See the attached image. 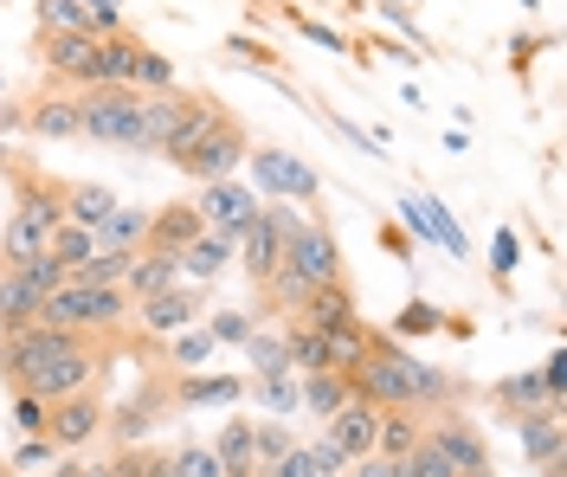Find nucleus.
I'll return each mask as SVG.
<instances>
[{
	"mask_svg": "<svg viewBox=\"0 0 567 477\" xmlns=\"http://www.w3.org/2000/svg\"><path fill=\"white\" fill-rule=\"evenodd\" d=\"M246 175H251V194L258 200H290V207H322V175L290 155V148H258L251 143L246 155Z\"/></svg>",
	"mask_w": 567,
	"mask_h": 477,
	"instance_id": "obj_7",
	"label": "nucleus"
},
{
	"mask_svg": "<svg viewBox=\"0 0 567 477\" xmlns=\"http://www.w3.org/2000/svg\"><path fill=\"white\" fill-rule=\"evenodd\" d=\"M200 226L207 220H200L194 200H162V207H148V239H142V246H155V252H181Z\"/></svg>",
	"mask_w": 567,
	"mask_h": 477,
	"instance_id": "obj_22",
	"label": "nucleus"
},
{
	"mask_svg": "<svg viewBox=\"0 0 567 477\" xmlns=\"http://www.w3.org/2000/svg\"><path fill=\"white\" fill-rule=\"evenodd\" d=\"M181 104H187V84H168V91H142V136H136V155H155V143H162V129L181 116Z\"/></svg>",
	"mask_w": 567,
	"mask_h": 477,
	"instance_id": "obj_27",
	"label": "nucleus"
},
{
	"mask_svg": "<svg viewBox=\"0 0 567 477\" xmlns=\"http://www.w3.org/2000/svg\"><path fill=\"white\" fill-rule=\"evenodd\" d=\"M130 317H136V303H130V291H123V284H59V291L39 297V323H45V330L123 342Z\"/></svg>",
	"mask_w": 567,
	"mask_h": 477,
	"instance_id": "obj_4",
	"label": "nucleus"
},
{
	"mask_svg": "<svg viewBox=\"0 0 567 477\" xmlns=\"http://www.w3.org/2000/svg\"><path fill=\"white\" fill-rule=\"evenodd\" d=\"M349 394L368 406H413V413H439V406H458L471 387L445 367L420 362L406 342H393L388 330H368V355L349 367Z\"/></svg>",
	"mask_w": 567,
	"mask_h": 477,
	"instance_id": "obj_2",
	"label": "nucleus"
},
{
	"mask_svg": "<svg viewBox=\"0 0 567 477\" xmlns=\"http://www.w3.org/2000/svg\"><path fill=\"white\" fill-rule=\"evenodd\" d=\"M104 335H71V330H45V323H27V330L0 335V381L7 387H27L39 401H59V394H78L91 387L110 367Z\"/></svg>",
	"mask_w": 567,
	"mask_h": 477,
	"instance_id": "obj_1",
	"label": "nucleus"
},
{
	"mask_svg": "<svg viewBox=\"0 0 567 477\" xmlns=\"http://www.w3.org/2000/svg\"><path fill=\"white\" fill-rule=\"evenodd\" d=\"M349 477H400V465L393 458H381V452H368V458H354Z\"/></svg>",
	"mask_w": 567,
	"mask_h": 477,
	"instance_id": "obj_55",
	"label": "nucleus"
},
{
	"mask_svg": "<svg viewBox=\"0 0 567 477\" xmlns=\"http://www.w3.org/2000/svg\"><path fill=\"white\" fill-rule=\"evenodd\" d=\"M246 401H258V413H271V419H290V413H297V374L246 381Z\"/></svg>",
	"mask_w": 567,
	"mask_h": 477,
	"instance_id": "obj_35",
	"label": "nucleus"
},
{
	"mask_svg": "<svg viewBox=\"0 0 567 477\" xmlns=\"http://www.w3.org/2000/svg\"><path fill=\"white\" fill-rule=\"evenodd\" d=\"M78 477H116V465L110 458H78Z\"/></svg>",
	"mask_w": 567,
	"mask_h": 477,
	"instance_id": "obj_59",
	"label": "nucleus"
},
{
	"mask_svg": "<svg viewBox=\"0 0 567 477\" xmlns=\"http://www.w3.org/2000/svg\"><path fill=\"white\" fill-rule=\"evenodd\" d=\"M491 401L503 406V413H529V406H555L548 401V387H542V374H503L491 387Z\"/></svg>",
	"mask_w": 567,
	"mask_h": 477,
	"instance_id": "obj_34",
	"label": "nucleus"
},
{
	"mask_svg": "<svg viewBox=\"0 0 567 477\" xmlns=\"http://www.w3.org/2000/svg\"><path fill=\"white\" fill-rule=\"evenodd\" d=\"M374 433H381V406H368V401H342L336 406V413H329V419H322V439L336 445V452H342V458H368V452H374Z\"/></svg>",
	"mask_w": 567,
	"mask_h": 477,
	"instance_id": "obj_16",
	"label": "nucleus"
},
{
	"mask_svg": "<svg viewBox=\"0 0 567 477\" xmlns=\"http://www.w3.org/2000/svg\"><path fill=\"white\" fill-rule=\"evenodd\" d=\"M104 387L91 381V387H78V394H59L52 413H45V439L59 445V452H84V445L104 433Z\"/></svg>",
	"mask_w": 567,
	"mask_h": 477,
	"instance_id": "obj_10",
	"label": "nucleus"
},
{
	"mask_svg": "<svg viewBox=\"0 0 567 477\" xmlns=\"http://www.w3.org/2000/svg\"><path fill=\"white\" fill-rule=\"evenodd\" d=\"M523 7H535V0H523Z\"/></svg>",
	"mask_w": 567,
	"mask_h": 477,
	"instance_id": "obj_63",
	"label": "nucleus"
},
{
	"mask_svg": "<svg viewBox=\"0 0 567 477\" xmlns=\"http://www.w3.org/2000/svg\"><path fill=\"white\" fill-rule=\"evenodd\" d=\"M27 136H39V143L78 136V91H65V84L33 91V97H27Z\"/></svg>",
	"mask_w": 567,
	"mask_h": 477,
	"instance_id": "obj_18",
	"label": "nucleus"
},
{
	"mask_svg": "<svg viewBox=\"0 0 567 477\" xmlns=\"http://www.w3.org/2000/svg\"><path fill=\"white\" fill-rule=\"evenodd\" d=\"M194 207H200V220H207V226L233 232V239H246L251 214H258V194H251V187H239L233 175H226V182H200Z\"/></svg>",
	"mask_w": 567,
	"mask_h": 477,
	"instance_id": "obj_15",
	"label": "nucleus"
},
{
	"mask_svg": "<svg viewBox=\"0 0 567 477\" xmlns=\"http://www.w3.org/2000/svg\"><path fill=\"white\" fill-rule=\"evenodd\" d=\"M116 207H123V200H116L104 182H65V220L71 226H91V232H97Z\"/></svg>",
	"mask_w": 567,
	"mask_h": 477,
	"instance_id": "obj_29",
	"label": "nucleus"
},
{
	"mask_svg": "<svg viewBox=\"0 0 567 477\" xmlns=\"http://www.w3.org/2000/svg\"><path fill=\"white\" fill-rule=\"evenodd\" d=\"M303 226V214L297 207H265L258 200V214H251V226H246V239H239V258H246V278L265 291L271 278H278V265H284V246H290V232Z\"/></svg>",
	"mask_w": 567,
	"mask_h": 477,
	"instance_id": "obj_8",
	"label": "nucleus"
},
{
	"mask_svg": "<svg viewBox=\"0 0 567 477\" xmlns=\"http://www.w3.org/2000/svg\"><path fill=\"white\" fill-rule=\"evenodd\" d=\"M175 258H181V278H187V284H213V278L239 258V239H233V232H219V226H200Z\"/></svg>",
	"mask_w": 567,
	"mask_h": 477,
	"instance_id": "obj_19",
	"label": "nucleus"
},
{
	"mask_svg": "<svg viewBox=\"0 0 567 477\" xmlns=\"http://www.w3.org/2000/svg\"><path fill=\"white\" fill-rule=\"evenodd\" d=\"M219 349L207 335V323H187V330L162 335V367H207V355Z\"/></svg>",
	"mask_w": 567,
	"mask_h": 477,
	"instance_id": "obj_32",
	"label": "nucleus"
},
{
	"mask_svg": "<svg viewBox=\"0 0 567 477\" xmlns=\"http://www.w3.org/2000/svg\"><path fill=\"white\" fill-rule=\"evenodd\" d=\"M162 413H175V406H168V367H162V374H148L130 401L104 413L110 452H116V445H148V433L162 426Z\"/></svg>",
	"mask_w": 567,
	"mask_h": 477,
	"instance_id": "obj_9",
	"label": "nucleus"
},
{
	"mask_svg": "<svg viewBox=\"0 0 567 477\" xmlns=\"http://www.w3.org/2000/svg\"><path fill=\"white\" fill-rule=\"evenodd\" d=\"M39 477H78V452H59V465H52V471H39Z\"/></svg>",
	"mask_w": 567,
	"mask_h": 477,
	"instance_id": "obj_60",
	"label": "nucleus"
},
{
	"mask_svg": "<svg viewBox=\"0 0 567 477\" xmlns=\"http://www.w3.org/2000/svg\"><path fill=\"white\" fill-rule=\"evenodd\" d=\"M310 452H317V465H322V471H329V477H342V471H349V458H342L336 445L322 439V433H317V439H310Z\"/></svg>",
	"mask_w": 567,
	"mask_h": 477,
	"instance_id": "obj_56",
	"label": "nucleus"
},
{
	"mask_svg": "<svg viewBox=\"0 0 567 477\" xmlns=\"http://www.w3.org/2000/svg\"><path fill=\"white\" fill-rule=\"evenodd\" d=\"M168 458H175L181 477H226L219 471V458H213V445H175Z\"/></svg>",
	"mask_w": 567,
	"mask_h": 477,
	"instance_id": "obj_49",
	"label": "nucleus"
},
{
	"mask_svg": "<svg viewBox=\"0 0 567 477\" xmlns=\"http://www.w3.org/2000/svg\"><path fill=\"white\" fill-rule=\"evenodd\" d=\"M45 413H52V401H39V394H27V387H7V419H13L20 439L45 433Z\"/></svg>",
	"mask_w": 567,
	"mask_h": 477,
	"instance_id": "obj_41",
	"label": "nucleus"
},
{
	"mask_svg": "<svg viewBox=\"0 0 567 477\" xmlns=\"http://www.w3.org/2000/svg\"><path fill=\"white\" fill-rule=\"evenodd\" d=\"M516 265H523V239H516V226H496V239H491V278H496V291H509Z\"/></svg>",
	"mask_w": 567,
	"mask_h": 477,
	"instance_id": "obj_45",
	"label": "nucleus"
},
{
	"mask_svg": "<svg viewBox=\"0 0 567 477\" xmlns=\"http://www.w3.org/2000/svg\"><path fill=\"white\" fill-rule=\"evenodd\" d=\"M226 52H233V59H246V65H258V72L284 77V72H278V59H271V45H258L251 33H233V39H226Z\"/></svg>",
	"mask_w": 567,
	"mask_h": 477,
	"instance_id": "obj_50",
	"label": "nucleus"
},
{
	"mask_svg": "<svg viewBox=\"0 0 567 477\" xmlns=\"http://www.w3.org/2000/svg\"><path fill=\"white\" fill-rule=\"evenodd\" d=\"M78 136L136 148V136H142V91L136 84H84V91H78Z\"/></svg>",
	"mask_w": 567,
	"mask_h": 477,
	"instance_id": "obj_6",
	"label": "nucleus"
},
{
	"mask_svg": "<svg viewBox=\"0 0 567 477\" xmlns=\"http://www.w3.org/2000/svg\"><path fill=\"white\" fill-rule=\"evenodd\" d=\"M168 284H181V258L175 252H155V246H136V265L123 271V291H130V303L168 291Z\"/></svg>",
	"mask_w": 567,
	"mask_h": 477,
	"instance_id": "obj_25",
	"label": "nucleus"
},
{
	"mask_svg": "<svg viewBox=\"0 0 567 477\" xmlns=\"http://www.w3.org/2000/svg\"><path fill=\"white\" fill-rule=\"evenodd\" d=\"M13 129H27V104H0V136H13Z\"/></svg>",
	"mask_w": 567,
	"mask_h": 477,
	"instance_id": "obj_58",
	"label": "nucleus"
},
{
	"mask_svg": "<svg viewBox=\"0 0 567 477\" xmlns=\"http://www.w3.org/2000/svg\"><path fill=\"white\" fill-rule=\"evenodd\" d=\"M39 33H97V20L78 7V0H33Z\"/></svg>",
	"mask_w": 567,
	"mask_h": 477,
	"instance_id": "obj_36",
	"label": "nucleus"
},
{
	"mask_svg": "<svg viewBox=\"0 0 567 477\" xmlns=\"http://www.w3.org/2000/svg\"><path fill=\"white\" fill-rule=\"evenodd\" d=\"M142 477H181V471H175V458H168L162 445H148V452H142Z\"/></svg>",
	"mask_w": 567,
	"mask_h": 477,
	"instance_id": "obj_57",
	"label": "nucleus"
},
{
	"mask_svg": "<svg viewBox=\"0 0 567 477\" xmlns=\"http://www.w3.org/2000/svg\"><path fill=\"white\" fill-rule=\"evenodd\" d=\"M97 239H104V246H142V239H148V207H116V214L97 226Z\"/></svg>",
	"mask_w": 567,
	"mask_h": 477,
	"instance_id": "obj_44",
	"label": "nucleus"
},
{
	"mask_svg": "<svg viewBox=\"0 0 567 477\" xmlns=\"http://www.w3.org/2000/svg\"><path fill=\"white\" fill-rule=\"evenodd\" d=\"M265 477H329L317 465V452H310V439H297L290 445V452H284L278 465H265Z\"/></svg>",
	"mask_w": 567,
	"mask_h": 477,
	"instance_id": "obj_47",
	"label": "nucleus"
},
{
	"mask_svg": "<svg viewBox=\"0 0 567 477\" xmlns=\"http://www.w3.org/2000/svg\"><path fill=\"white\" fill-rule=\"evenodd\" d=\"M381 246H388V258H400V265H413V258H420L413 232H406V226H393V220H381Z\"/></svg>",
	"mask_w": 567,
	"mask_h": 477,
	"instance_id": "obj_51",
	"label": "nucleus"
},
{
	"mask_svg": "<svg viewBox=\"0 0 567 477\" xmlns=\"http://www.w3.org/2000/svg\"><path fill=\"white\" fill-rule=\"evenodd\" d=\"M310 330H349L361 323V303H354V284L349 278H336V284H317V291L303 297V310H297Z\"/></svg>",
	"mask_w": 567,
	"mask_h": 477,
	"instance_id": "obj_21",
	"label": "nucleus"
},
{
	"mask_svg": "<svg viewBox=\"0 0 567 477\" xmlns=\"http://www.w3.org/2000/svg\"><path fill=\"white\" fill-rule=\"evenodd\" d=\"M251 155V129L239 111H226V104H213V116L200 123V136L187 143V155L175 162V175L187 182H226V175H239Z\"/></svg>",
	"mask_w": 567,
	"mask_h": 477,
	"instance_id": "obj_5",
	"label": "nucleus"
},
{
	"mask_svg": "<svg viewBox=\"0 0 567 477\" xmlns=\"http://www.w3.org/2000/svg\"><path fill=\"white\" fill-rule=\"evenodd\" d=\"M284 20H290V27H297L303 39H317L322 52H349V33H336L329 20H317V13H303V7H284Z\"/></svg>",
	"mask_w": 567,
	"mask_h": 477,
	"instance_id": "obj_46",
	"label": "nucleus"
},
{
	"mask_svg": "<svg viewBox=\"0 0 567 477\" xmlns=\"http://www.w3.org/2000/svg\"><path fill=\"white\" fill-rule=\"evenodd\" d=\"M0 477H20V471H7V465H0Z\"/></svg>",
	"mask_w": 567,
	"mask_h": 477,
	"instance_id": "obj_61",
	"label": "nucleus"
},
{
	"mask_svg": "<svg viewBox=\"0 0 567 477\" xmlns=\"http://www.w3.org/2000/svg\"><path fill=\"white\" fill-rule=\"evenodd\" d=\"M0 91H7V77H0Z\"/></svg>",
	"mask_w": 567,
	"mask_h": 477,
	"instance_id": "obj_62",
	"label": "nucleus"
},
{
	"mask_svg": "<svg viewBox=\"0 0 567 477\" xmlns=\"http://www.w3.org/2000/svg\"><path fill=\"white\" fill-rule=\"evenodd\" d=\"M425 433L439 439V452L452 458V471H458V477L491 471V445H484V433L471 426V413H458V406H439V413L425 419Z\"/></svg>",
	"mask_w": 567,
	"mask_h": 477,
	"instance_id": "obj_12",
	"label": "nucleus"
},
{
	"mask_svg": "<svg viewBox=\"0 0 567 477\" xmlns=\"http://www.w3.org/2000/svg\"><path fill=\"white\" fill-rule=\"evenodd\" d=\"M130 265H136V246H104V239H97V252L71 271V284H123Z\"/></svg>",
	"mask_w": 567,
	"mask_h": 477,
	"instance_id": "obj_31",
	"label": "nucleus"
},
{
	"mask_svg": "<svg viewBox=\"0 0 567 477\" xmlns=\"http://www.w3.org/2000/svg\"><path fill=\"white\" fill-rule=\"evenodd\" d=\"M400 214H406V226H413V239H432V246H445L452 258L471 252V246H464V232L452 226V214L439 207V194H413V200H406Z\"/></svg>",
	"mask_w": 567,
	"mask_h": 477,
	"instance_id": "obj_23",
	"label": "nucleus"
},
{
	"mask_svg": "<svg viewBox=\"0 0 567 477\" xmlns=\"http://www.w3.org/2000/svg\"><path fill=\"white\" fill-rule=\"evenodd\" d=\"M200 303H207V284H168V291H155V297H142L136 303V317L130 323H142V335H175V330H187V323H200Z\"/></svg>",
	"mask_w": 567,
	"mask_h": 477,
	"instance_id": "obj_13",
	"label": "nucleus"
},
{
	"mask_svg": "<svg viewBox=\"0 0 567 477\" xmlns=\"http://www.w3.org/2000/svg\"><path fill=\"white\" fill-rule=\"evenodd\" d=\"M239 349H246V381H265V374H290V355H284V335H278V330H251Z\"/></svg>",
	"mask_w": 567,
	"mask_h": 477,
	"instance_id": "obj_33",
	"label": "nucleus"
},
{
	"mask_svg": "<svg viewBox=\"0 0 567 477\" xmlns=\"http://www.w3.org/2000/svg\"><path fill=\"white\" fill-rule=\"evenodd\" d=\"M91 20H97V33H116L123 27V0H78Z\"/></svg>",
	"mask_w": 567,
	"mask_h": 477,
	"instance_id": "obj_52",
	"label": "nucleus"
},
{
	"mask_svg": "<svg viewBox=\"0 0 567 477\" xmlns=\"http://www.w3.org/2000/svg\"><path fill=\"white\" fill-rule=\"evenodd\" d=\"M439 323H445V310H439V303H425V297H406L388 335H393V342H420V335H439Z\"/></svg>",
	"mask_w": 567,
	"mask_h": 477,
	"instance_id": "obj_37",
	"label": "nucleus"
},
{
	"mask_svg": "<svg viewBox=\"0 0 567 477\" xmlns=\"http://www.w3.org/2000/svg\"><path fill=\"white\" fill-rule=\"evenodd\" d=\"M393 465H400V477H458V471H452V458L439 452V439H432V433H420V445H413L406 458H393Z\"/></svg>",
	"mask_w": 567,
	"mask_h": 477,
	"instance_id": "obj_40",
	"label": "nucleus"
},
{
	"mask_svg": "<svg viewBox=\"0 0 567 477\" xmlns=\"http://www.w3.org/2000/svg\"><path fill=\"white\" fill-rule=\"evenodd\" d=\"M336 278H349V271H342V246H336V226L322 220V214H303V226H297L290 246H284L278 278H271L258 297H265V310L297 317L303 297L317 291V284H336ZM265 310H258V317H265Z\"/></svg>",
	"mask_w": 567,
	"mask_h": 477,
	"instance_id": "obj_3",
	"label": "nucleus"
},
{
	"mask_svg": "<svg viewBox=\"0 0 567 477\" xmlns=\"http://www.w3.org/2000/svg\"><path fill=\"white\" fill-rule=\"evenodd\" d=\"M39 297H45V284L33 278V265H7L0 271V335L39 323Z\"/></svg>",
	"mask_w": 567,
	"mask_h": 477,
	"instance_id": "obj_20",
	"label": "nucleus"
},
{
	"mask_svg": "<svg viewBox=\"0 0 567 477\" xmlns=\"http://www.w3.org/2000/svg\"><path fill=\"white\" fill-rule=\"evenodd\" d=\"M342 401H349V374H336V367L297 374V413H317V419H329Z\"/></svg>",
	"mask_w": 567,
	"mask_h": 477,
	"instance_id": "obj_28",
	"label": "nucleus"
},
{
	"mask_svg": "<svg viewBox=\"0 0 567 477\" xmlns=\"http://www.w3.org/2000/svg\"><path fill=\"white\" fill-rule=\"evenodd\" d=\"M535 52H542V39H523V33H516V39H509V72H516V77H529Z\"/></svg>",
	"mask_w": 567,
	"mask_h": 477,
	"instance_id": "obj_54",
	"label": "nucleus"
},
{
	"mask_svg": "<svg viewBox=\"0 0 567 477\" xmlns=\"http://www.w3.org/2000/svg\"><path fill=\"white\" fill-rule=\"evenodd\" d=\"M516 426V439L529 452L542 477H561V406H529V413H503Z\"/></svg>",
	"mask_w": 567,
	"mask_h": 477,
	"instance_id": "obj_17",
	"label": "nucleus"
},
{
	"mask_svg": "<svg viewBox=\"0 0 567 477\" xmlns=\"http://www.w3.org/2000/svg\"><path fill=\"white\" fill-rule=\"evenodd\" d=\"M45 252L59 258V265H71V271H78L84 258L97 252V232H91V226H71V220H59V226H52V239H45Z\"/></svg>",
	"mask_w": 567,
	"mask_h": 477,
	"instance_id": "obj_39",
	"label": "nucleus"
},
{
	"mask_svg": "<svg viewBox=\"0 0 567 477\" xmlns=\"http://www.w3.org/2000/svg\"><path fill=\"white\" fill-rule=\"evenodd\" d=\"M52 465H59V445L45 439V433H33V439H20L7 452V471H20V477H39V471H52Z\"/></svg>",
	"mask_w": 567,
	"mask_h": 477,
	"instance_id": "obj_43",
	"label": "nucleus"
},
{
	"mask_svg": "<svg viewBox=\"0 0 567 477\" xmlns=\"http://www.w3.org/2000/svg\"><path fill=\"white\" fill-rule=\"evenodd\" d=\"M251 330H258V310H219V317L207 323L213 342H233V349H239V342H246Z\"/></svg>",
	"mask_w": 567,
	"mask_h": 477,
	"instance_id": "obj_48",
	"label": "nucleus"
},
{
	"mask_svg": "<svg viewBox=\"0 0 567 477\" xmlns=\"http://www.w3.org/2000/svg\"><path fill=\"white\" fill-rule=\"evenodd\" d=\"M130 84H136V91H168V84H181V77H175V59H168V52H155V45L142 39L136 59H130Z\"/></svg>",
	"mask_w": 567,
	"mask_h": 477,
	"instance_id": "obj_38",
	"label": "nucleus"
},
{
	"mask_svg": "<svg viewBox=\"0 0 567 477\" xmlns=\"http://www.w3.org/2000/svg\"><path fill=\"white\" fill-rule=\"evenodd\" d=\"M290 445H297V433H290L284 419H251V452H258V477H265V465H278Z\"/></svg>",
	"mask_w": 567,
	"mask_h": 477,
	"instance_id": "obj_42",
	"label": "nucleus"
},
{
	"mask_svg": "<svg viewBox=\"0 0 567 477\" xmlns=\"http://www.w3.org/2000/svg\"><path fill=\"white\" fill-rule=\"evenodd\" d=\"M381 13H388V20H393V27H400L406 39H413V52H425V33H420V20H413V13H406L400 0H381Z\"/></svg>",
	"mask_w": 567,
	"mask_h": 477,
	"instance_id": "obj_53",
	"label": "nucleus"
},
{
	"mask_svg": "<svg viewBox=\"0 0 567 477\" xmlns=\"http://www.w3.org/2000/svg\"><path fill=\"white\" fill-rule=\"evenodd\" d=\"M213 458L226 477H258V452H251V413H226L213 433Z\"/></svg>",
	"mask_w": 567,
	"mask_h": 477,
	"instance_id": "obj_24",
	"label": "nucleus"
},
{
	"mask_svg": "<svg viewBox=\"0 0 567 477\" xmlns=\"http://www.w3.org/2000/svg\"><path fill=\"white\" fill-rule=\"evenodd\" d=\"M213 104H219L213 91H187V104H181V116H175V123H168V129H162V143H155V155H162L168 168H175L181 155H187V143L200 136V123H207V116H213Z\"/></svg>",
	"mask_w": 567,
	"mask_h": 477,
	"instance_id": "obj_26",
	"label": "nucleus"
},
{
	"mask_svg": "<svg viewBox=\"0 0 567 477\" xmlns=\"http://www.w3.org/2000/svg\"><path fill=\"white\" fill-rule=\"evenodd\" d=\"M425 419L413 413V406H381V433H374V452L381 458H406L413 445H420Z\"/></svg>",
	"mask_w": 567,
	"mask_h": 477,
	"instance_id": "obj_30",
	"label": "nucleus"
},
{
	"mask_svg": "<svg viewBox=\"0 0 567 477\" xmlns=\"http://www.w3.org/2000/svg\"><path fill=\"white\" fill-rule=\"evenodd\" d=\"M246 374H207V367H168V406L175 413H207V406H239Z\"/></svg>",
	"mask_w": 567,
	"mask_h": 477,
	"instance_id": "obj_11",
	"label": "nucleus"
},
{
	"mask_svg": "<svg viewBox=\"0 0 567 477\" xmlns=\"http://www.w3.org/2000/svg\"><path fill=\"white\" fill-rule=\"evenodd\" d=\"M142 33H97L91 39V52H84V65L71 77V91H84V84H130V59H136Z\"/></svg>",
	"mask_w": 567,
	"mask_h": 477,
	"instance_id": "obj_14",
	"label": "nucleus"
}]
</instances>
